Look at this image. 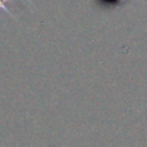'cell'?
Segmentation results:
<instances>
[{"instance_id":"cell-1","label":"cell","mask_w":147,"mask_h":147,"mask_svg":"<svg viewBox=\"0 0 147 147\" xmlns=\"http://www.w3.org/2000/svg\"><path fill=\"white\" fill-rule=\"evenodd\" d=\"M3 2H5V0H0V7H1V8H2V9H5V10H6V11H7V13H9V11H8V9H7V8H6V6H5V5H3Z\"/></svg>"}]
</instances>
